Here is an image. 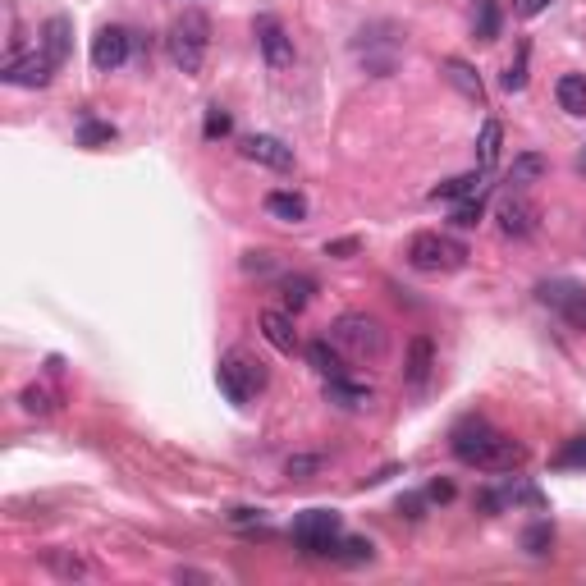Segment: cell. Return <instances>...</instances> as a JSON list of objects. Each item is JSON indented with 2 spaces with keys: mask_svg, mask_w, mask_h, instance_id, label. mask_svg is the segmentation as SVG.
Instances as JSON below:
<instances>
[{
  "mask_svg": "<svg viewBox=\"0 0 586 586\" xmlns=\"http://www.w3.org/2000/svg\"><path fill=\"white\" fill-rule=\"evenodd\" d=\"M449 445H454V458L467 467H477V472H513V467L527 463V449L513 445L504 431H495L490 422L481 417H467V422L454 426L449 435Z\"/></svg>",
  "mask_w": 586,
  "mask_h": 586,
  "instance_id": "cell-1",
  "label": "cell"
},
{
  "mask_svg": "<svg viewBox=\"0 0 586 586\" xmlns=\"http://www.w3.org/2000/svg\"><path fill=\"white\" fill-rule=\"evenodd\" d=\"M326 339L353 362H380L385 358V348H390L385 326H380L376 316H367V312H344L335 326H330Z\"/></svg>",
  "mask_w": 586,
  "mask_h": 586,
  "instance_id": "cell-2",
  "label": "cell"
},
{
  "mask_svg": "<svg viewBox=\"0 0 586 586\" xmlns=\"http://www.w3.org/2000/svg\"><path fill=\"white\" fill-rule=\"evenodd\" d=\"M165 46H170V60L184 69V74H202L207 51H211V19L202 10H184L179 19L170 23Z\"/></svg>",
  "mask_w": 586,
  "mask_h": 586,
  "instance_id": "cell-3",
  "label": "cell"
},
{
  "mask_svg": "<svg viewBox=\"0 0 586 586\" xmlns=\"http://www.w3.org/2000/svg\"><path fill=\"white\" fill-rule=\"evenodd\" d=\"M467 243L454 239V234H435V229H422V234H413V243H408V266L422 275H449V271H463L467 266Z\"/></svg>",
  "mask_w": 586,
  "mask_h": 586,
  "instance_id": "cell-4",
  "label": "cell"
},
{
  "mask_svg": "<svg viewBox=\"0 0 586 586\" xmlns=\"http://www.w3.org/2000/svg\"><path fill=\"white\" fill-rule=\"evenodd\" d=\"M289 536L303 554H335L339 536H344V522H339L335 509H307L293 518Z\"/></svg>",
  "mask_w": 586,
  "mask_h": 586,
  "instance_id": "cell-5",
  "label": "cell"
},
{
  "mask_svg": "<svg viewBox=\"0 0 586 586\" xmlns=\"http://www.w3.org/2000/svg\"><path fill=\"white\" fill-rule=\"evenodd\" d=\"M216 380H220V394H225L234 408H243V403L266 385V367L252 362V358H243V353H225L220 367H216Z\"/></svg>",
  "mask_w": 586,
  "mask_h": 586,
  "instance_id": "cell-6",
  "label": "cell"
},
{
  "mask_svg": "<svg viewBox=\"0 0 586 586\" xmlns=\"http://www.w3.org/2000/svg\"><path fill=\"white\" fill-rule=\"evenodd\" d=\"M252 33H257L261 60H266L271 69H289L293 65V37L280 28V19H275V14H261V19L252 23Z\"/></svg>",
  "mask_w": 586,
  "mask_h": 586,
  "instance_id": "cell-7",
  "label": "cell"
},
{
  "mask_svg": "<svg viewBox=\"0 0 586 586\" xmlns=\"http://www.w3.org/2000/svg\"><path fill=\"white\" fill-rule=\"evenodd\" d=\"M129 55H133V37L124 33V28H101V33L92 37V69H97V74H115Z\"/></svg>",
  "mask_w": 586,
  "mask_h": 586,
  "instance_id": "cell-8",
  "label": "cell"
},
{
  "mask_svg": "<svg viewBox=\"0 0 586 586\" xmlns=\"http://www.w3.org/2000/svg\"><path fill=\"white\" fill-rule=\"evenodd\" d=\"M51 74H55V65L46 60L42 51H37V55H10V60H5V69H0V78H5V83H14V87H46V83H51Z\"/></svg>",
  "mask_w": 586,
  "mask_h": 586,
  "instance_id": "cell-9",
  "label": "cell"
},
{
  "mask_svg": "<svg viewBox=\"0 0 586 586\" xmlns=\"http://www.w3.org/2000/svg\"><path fill=\"white\" fill-rule=\"evenodd\" d=\"M243 156L266 165V170H280V174L293 170V147H284V142L271 138V133H252V138H243Z\"/></svg>",
  "mask_w": 586,
  "mask_h": 586,
  "instance_id": "cell-10",
  "label": "cell"
},
{
  "mask_svg": "<svg viewBox=\"0 0 586 586\" xmlns=\"http://www.w3.org/2000/svg\"><path fill=\"white\" fill-rule=\"evenodd\" d=\"M536 225H541V211H536L527 197H509L500 207V229L509 239H532Z\"/></svg>",
  "mask_w": 586,
  "mask_h": 586,
  "instance_id": "cell-11",
  "label": "cell"
},
{
  "mask_svg": "<svg viewBox=\"0 0 586 586\" xmlns=\"http://www.w3.org/2000/svg\"><path fill=\"white\" fill-rule=\"evenodd\" d=\"M435 371V344L426 335H417L413 344H408V362H403V380L413 385V390H426V380H431Z\"/></svg>",
  "mask_w": 586,
  "mask_h": 586,
  "instance_id": "cell-12",
  "label": "cell"
},
{
  "mask_svg": "<svg viewBox=\"0 0 586 586\" xmlns=\"http://www.w3.org/2000/svg\"><path fill=\"white\" fill-rule=\"evenodd\" d=\"M69 37H74V23H69L65 14L46 19V28H42V55L51 60L55 69H60V65L69 60Z\"/></svg>",
  "mask_w": 586,
  "mask_h": 586,
  "instance_id": "cell-13",
  "label": "cell"
},
{
  "mask_svg": "<svg viewBox=\"0 0 586 586\" xmlns=\"http://www.w3.org/2000/svg\"><path fill=\"white\" fill-rule=\"evenodd\" d=\"M261 335L271 339V348L280 353H298V330H293V312H261Z\"/></svg>",
  "mask_w": 586,
  "mask_h": 586,
  "instance_id": "cell-14",
  "label": "cell"
},
{
  "mask_svg": "<svg viewBox=\"0 0 586 586\" xmlns=\"http://www.w3.org/2000/svg\"><path fill=\"white\" fill-rule=\"evenodd\" d=\"M266 216L284 220V225H303L307 220V197L289 193V188H275V193H266Z\"/></svg>",
  "mask_w": 586,
  "mask_h": 586,
  "instance_id": "cell-15",
  "label": "cell"
},
{
  "mask_svg": "<svg viewBox=\"0 0 586 586\" xmlns=\"http://www.w3.org/2000/svg\"><path fill=\"white\" fill-rule=\"evenodd\" d=\"M445 78L458 87V92H463L467 101H477V106H486V87H481V74H477L472 65H467V60L449 55V60H445Z\"/></svg>",
  "mask_w": 586,
  "mask_h": 586,
  "instance_id": "cell-16",
  "label": "cell"
},
{
  "mask_svg": "<svg viewBox=\"0 0 586 586\" xmlns=\"http://www.w3.org/2000/svg\"><path fill=\"white\" fill-rule=\"evenodd\" d=\"M481 184H486L481 170L458 174V179H445L440 188H431V202H467V197H481Z\"/></svg>",
  "mask_w": 586,
  "mask_h": 586,
  "instance_id": "cell-17",
  "label": "cell"
},
{
  "mask_svg": "<svg viewBox=\"0 0 586 586\" xmlns=\"http://www.w3.org/2000/svg\"><path fill=\"white\" fill-rule=\"evenodd\" d=\"M307 353V362H312V371H321L326 380H335V376H348V367H344V353H339L330 339H316V344H307L303 348Z\"/></svg>",
  "mask_w": 586,
  "mask_h": 586,
  "instance_id": "cell-18",
  "label": "cell"
},
{
  "mask_svg": "<svg viewBox=\"0 0 586 586\" xmlns=\"http://www.w3.org/2000/svg\"><path fill=\"white\" fill-rule=\"evenodd\" d=\"M554 101L564 115H586V78L582 74H564L554 83Z\"/></svg>",
  "mask_w": 586,
  "mask_h": 586,
  "instance_id": "cell-19",
  "label": "cell"
},
{
  "mask_svg": "<svg viewBox=\"0 0 586 586\" xmlns=\"http://www.w3.org/2000/svg\"><path fill=\"white\" fill-rule=\"evenodd\" d=\"M500 142H504V124L500 120L481 124V138H477V170L481 174L495 170V161H500Z\"/></svg>",
  "mask_w": 586,
  "mask_h": 586,
  "instance_id": "cell-20",
  "label": "cell"
},
{
  "mask_svg": "<svg viewBox=\"0 0 586 586\" xmlns=\"http://www.w3.org/2000/svg\"><path fill=\"white\" fill-rule=\"evenodd\" d=\"M326 399L339 403V408H362V403H371V390L367 385H353L348 376H335L326 380Z\"/></svg>",
  "mask_w": 586,
  "mask_h": 586,
  "instance_id": "cell-21",
  "label": "cell"
},
{
  "mask_svg": "<svg viewBox=\"0 0 586 586\" xmlns=\"http://www.w3.org/2000/svg\"><path fill=\"white\" fill-rule=\"evenodd\" d=\"M280 293H284V307H289V312H303V307L312 303L316 280H312V275H284V280H280Z\"/></svg>",
  "mask_w": 586,
  "mask_h": 586,
  "instance_id": "cell-22",
  "label": "cell"
},
{
  "mask_svg": "<svg viewBox=\"0 0 586 586\" xmlns=\"http://www.w3.org/2000/svg\"><path fill=\"white\" fill-rule=\"evenodd\" d=\"M541 174H545V156L541 152H522L518 161H513V170H509V184L513 188H532V184H541Z\"/></svg>",
  "mask_w": 586,
  "mask_h": 586,
  "instance_id": "cell-23",
  "label": "cell"
},
{
  "mask_svg": "<svg viewBox=\"0 0 586 586\" xmlns=\"http://www.w3.org/2000/svg\"><path fill=\"white\" fill-rule=\"evenodd\" d=\"M500 495H504V509H518V504H527V509H536V513L545 509V495H541V490L527 486V481H518V477L504 481Z\"/></svg>",
  "mask_w": 586,
  "mask_h": 586,
  "instance_id": "cell-24",
  "label": "cell"
},
{
  "mask_svg": "<svg viewBox=\"0 0 586 586\" xmlns=\"http://www.w3.org/2000/svg\"><path fill=\"white\" fill-rule=\"evenodd\" d=\"M472 37H477V42H495V37H500V5H495V0H481L477 5Z\"/></svg>",
  "mask_w": 586,
  "mask_h": 586,
  "instance_id": "cell-25",
  "label": "cell"
},
{
  "mask_svg": "<svg viewBox=\"0 0 586 586\" xmlns=\"http://www.w3.org/2000/svg\"><path fill=\"white\" fill-rule=\"evenodd\" d=\"M106 142H115V124L92 120V115L78 120V147H106Z\"/></svg>",
  "mask_w": 586,
  "mask_h": 586,
  "instance_id": "cell-26",
  "label": "cell"
},
{
  "mask_svg": "<svg viewBox=\"0 0 586 586\" xmlns=\"http://www.w3.org/2000/svg\"><path fill=\"white\" fill-rule=\"evenodd\" d=\"M371 541H362V536H339V545H335V554L330 559H344V564H371Z\"/></svg>",
  "mask_w": 586,
  "mask_h": 586,
  "instance_id": "cell-27",
  "label": "cell"
},
{
  "mask_svg": "<svg viewBox=\"0 0 586 586\" xmlns=\"http://www.w3.org/2000/svg\"><path fill=\"white\" fill-rule=\"evenodd\" d=\"M550 545H554V527L545 518L532 522V527L522 532V550H527V554H550Z\"/></svg>",
  "mask_w": 586,
  "mask_h": 586,
  "instance_id": "cell-28",
  "label": "cell"
},
{
  "mask_svg": "<svg viewBox=\"0 0 586 586\" xmlns=\"http://www.w3.org/2000/svg\"><path fill=\"white\" fill-rule=\"evenodd\" d=\"M559 316H564L573 330H586V289H577V284H573V293L559 303Z\"/></svg>",
  "mask_w": 586,
  "mask_h": 586,
  "instance_id": "cell-29",
  "label": "cell"
},
{
  "mask_svg": "<svg viewBox=\"0 0 586 586\" xmlns=\"http://www.w3.org/2000/svg\"><path fill=\"white\" fill-rule=\"evenodd\" d=\"M527 55H532V46L522 42L518 46V60L504 69V92H522V87H527Z\"/></svg>",
  "mask_w": 586,
  "mask_h": 586,
  "instance_id": "cell-30",
  "label": "cell"
},
{
  "mask_svg": "<svg viewBox=\"0 0 586 586\" xmlns=\"http://www.w3.org/2000/svg\"><path fill=\"white\" fill-rule=\"evenodd\" d=\"M229 129H234L229 110H225V106H211V110H207V124H202V138H207V142H220Z\"/></svg>",
  "mask_w": 586,
  "mask_h": 586,
  "instance_id": "cell-31",
  "label": "cell"
},
{
  "mask_svg": "<svg viewBox=\"0 0 586 586\" xmlns=\"http://www.w3.org/2000/svg\"><path fill=\"white\" fill-rule=\"evenodd\" d=\"M19 403H23V413H33V417H46L55 408V399L42 390V385H28V390L19 394Z\"/></svg>",
  "mask_w": 586,
  "mask_h": 586,
  "instance_id": "cell-32",
  "label": "cell"
},
{
  "mask_svg": "<svg viewBox=\"0 0 586 586\" xmlns=\"http://www.w3.org/2000/svg\"><path fill=\"white\" fill-rule=\"evenodd\" d=\"M554 467H586V435H573V440L554 454Z\"/></svg>",
  "mask_w": 586,
  "mask_h": 586,
  "instance_id": "cell-33",
  "label": "cell"
},
{
  "mask_svg": "<svg viewBox=\"0 0 586 586\" xmlns=\"http://www.w3.org/2000/svg\"><path fill=\"white\" fill-rule=\"evenodd\" d=\"M481 197H467V202H458L454 207V220H449V225L454 229H472V225H481Z\"/></svg>",
  "mask_w": 586,
  "mask_h": 586,
  "instance_id": "cell-34",
  "label": "cell"
},
{
  "mask_svg": "<svg viewBox=\"0 0 586 586\" xmlns=\"http://www.w3.org/2000/svg\"><path fill=\"white\" fill-rule=\"evenodd\" d=\"M568 293H573V284H568V280H554V284H541V289H536V298H541V303H550V307H559Z\"/></svg>",
  "mask_w": 586,
  "mask_h": 586,
  "instance_id": "cell-35",
  "label": "cell"
},
{
  "mask_svg": "<svg viewBox=\"0 0 586 586\" xmlns=\"http://www.w3.org/2000/svg\"><path fill=\"white\" fill-rule=\"evenodd\" d=\"M312 472H321V458L316 454H293L289 458V477H312Z\"/></svg>",
  "mask_w": 586,
  "mask_h": 586,
  "instance_id": "cell-36",
  "label": "cell"
},
{
  "mask_svg": "<svg viewBox=\"0 0 586 586\" xmlns=\"http://www.w3.org/2000/svg\"><path fill=\"white\" fill-rule=\"evenodd\" d=\"M426 504H431V500H426V490H422V495H403V500H399V513H403V518H426Z\"/></svg>",
  "mask_w": 586,
  "mask_h": 586,
  "instance_id": "cell-37",
  "label": "cell"
},
{
  "mask_svg": "<svg viewBox=\"0 0 586 586\" xmlns=\"http://www.w3.org/2000/svg\"><path fill=\"white\" fill-rule=\"evenodd\" d=\"M243 271H248V275H266V271H275V257H271V252H248V257H243Z\"/></svg>",
  "mask_w": 586,
  "mask_h": 586,
  "instance_id": "cell-38",
  "label": "cell"
},
{
  "mask_svg": "<svg viewBox=\"0 0 586 586\" xmlns=\"http://www.w3.org/2000/svg\"><path fill=\"white\" fill-rule=\"evenodd\" d=\"M550 5L554 0H513V14H518V19H536V14H545Z\"/></svg>",
  "mask_w": 586,
  "mask_h": 586,
  "instance_id": "cell-39",
  "label": "cell"
},
{
  "mask_svg": "<svg viewBox=\"0 0 586 586\" xmlns=\"http://www.w3.org/2000/svg\"><path fill=\"white\" fill-rule=\"evenodd\" d=\"M426 500H431V504H449V500H454V486H449V481H431V486H426Z\"/></svg>",
  "mask_w": 586,
  "mask_h": 586,
  "instance_id": "cell-40",
  "label": "cell"
},
{
  "mask_svg": "<svg viewBox=\"0 0 586 586\" xmlns=\"http://www.w3.org/2000/svg\"><path fill=\"white\" fill-rule=\"evenodd\" d=\"M348 252H358V239H339V243H326V257H348Z\"/></svg>",
  "mask_w": 586,
  "mask_h": 586,
  "instance_id": "cell-41",
  "label": "cell"
},
{
  "mask_svg": "<svg viewBox=\"0 0 586 586\" xmlns=\"http://www.w3.org/2000/svg\"><path fill=\"white\" fill-rule=\"evenodd\" d=\"M229 522H239V527H252V522H261V509H234V513H229Z\"/></svg>",
  "mask_w": 586,
  "mask_h": 586,
  "instance_id": "cell-42",
  "label": "cell"
},
{
  "mask_svg": "<svg viewBox=\"0 0 586 586\" xmlns=\"http://www.w3.org/2000/svg\"><path fill=\"white\" fill-rule=\"evenodd\" d=\"M55 568H60V573H69V577H78L83 573V564H78V559H51Z\"/></svg>",
  "mask_w": 586,
  "mask_h": 586,
  "instance_id": "cell-43",
  "label": "cell"
},
{
  "mask_svg": "<svg viewBox=\"0 0 586 586\" xmlns=\"http://www.w3.org/2000/svg\"><path fill=\"white\" fill-rule=\"evenodd\" d=\"M573 165H577V174H586V147L577 152V161H573Z\"/></svg>",
  "mask_w": 586,
  "mask_h": 586,
  "instance_id": "cell-44",
  "label": "cell"
}]
</instances>
